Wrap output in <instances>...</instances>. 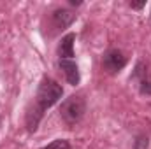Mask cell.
<instances>
[{"label":"cell","instance_id":"obj_1","mask_svg":"<svg viewBox=\"0 0 151 149\" xmlns=\"http://www.w3.org/2000/svg\"><path fill=\"white\" fill-rule=\"evenodd\" d=\"M63 97V88L51 77H44L39 84L37 97H35V107L27 114V125L30 132L37 130V125L42 117L44 111L53 107L60 98Z\"/></svg>","mask_w":151,"mask_h":149},{"label":"cell","instance_id":"obj_2","mask_svg":"<svg viewBox=\"0 0 151 149\" xmlns=\"http://www.w3.org/2000/svg\"><path fill=\"white\" fill-rule=\"evenodd\" d=\"M84 112H86V102H84V98L79 97V95L69 97V98L62 104V107H60V116H62V119L65 121V125H69V126L77 125V123L83 119Z\"/></svg>","mask_w":151,"mask_h":149},{"label":"cell","instance_id":"obj_3","mask_svg":"<svg viewBox=\"0 0 151 149\" xmlns=\"http://www.w3.org/2000/svg\"><path fill=\"white\" fill-rule=\"evenodd\" d=\"M125 65H127V56L119 49H109L102 58V67L109 74H118L119 70H123Z\"/></svg>","mask_w":151,"mask_h":149},{"label":"cell","instance_id":"obj_4","mask_svg":"<svg viewBox=\"0 0 151 149\" xmlns=\"http://www.w3.org/2000/svg\"><path fill=\"white\" fill-rule=\"evenodd\" d=\"M58 63H60V69H62V70H63V74H65L67 82H69V84H72V86H77V84H79V81H81L77 63H76L74 60H60Z\"/></svg>","mask_w":151,"mask_h":149},{"label":"cell","instance_id":"obj_5","mask_svg":"<svg viewBox=\"0 0 151 149\" xmlns=\"http://www.w3.org/2000/svg\"><path fill=\"white\" fill-rule=\"evenodd\" d=\"M74 40H76L74 34H67L65 37L62 39V42L58 46L60 60H72V56H74Z\"/></svg>","mask_w":151,"mask_h":149},{"label":"cell","instance_id":"obj_6","mask_svg":"<svg viewBox=\"0 0 151 149\" xmlns=\"http://www.w3.org/2000/svg\"><path fill=\"white\" fill-rule=\"evenodd\" d=\"M76 14L72 11H67V9H56L53 12V23L56 28H67L72 21H74Z\"/></svg>","mask_w":151,"mask_h":149},{"label":"cell","instance_id":"obj_7","mask_svg":"<svg viewBox=\"0 0 151 149\" xmlns=\"http://www.w3.org/2000/svg\"><path fill=\"white\" fill-rule=\"evenodd\" d=\"M40 149H72V148H70V144H69L67 140L56 139V140H53L51 144H47V146H44V148H40Z\"/></svg>","mask_w":151,"mask_h":149},{"label":"cell","instance_id":"obj_8","mask_svg":"<svg viewBox=\"0 0 151 149\" xmlns=\"http://www.w3.org/2000/svg\"><path fill=\"white\" fill-rule=\"evenodd\" d=\"M139 90H141L142 95H151V77H146V75H144V77L141 79Z\"/></svg>","mask_w":151,"mask_h":149},{"label":"cell","instance_id":"obj_9","mask_svg":"<svg viewBox=\"0 0 151 149\" xmlns=\"http://www.w3.org/2000/svg\"><path fill=\"white\" fill-rule=\"evenodd\" d=\"M134 148L135 149H148V137H137V140H135V144H134Z\"/></svg>","mask_w":151,"mask_h":149},{"label":"cell","instance_id":"obj_10","mask_svg":"<svg viewBox=\"0 0 151 149\" xmlns=\"http://www.w3.org/2000/svg\"><path fill=\"white\" fill-rule=\"evenodd\" d=\"M130 5H132L134 9H142V7L146 5V2H137V4H135V2H130Z\"/></svg>","mask_w":151,"mask_h":149}]
</instances>
